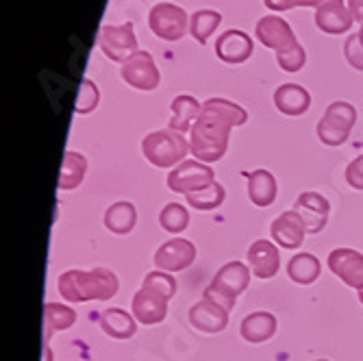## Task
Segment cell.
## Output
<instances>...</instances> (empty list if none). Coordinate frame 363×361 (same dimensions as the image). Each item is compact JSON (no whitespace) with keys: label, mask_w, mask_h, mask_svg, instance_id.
<instances>
[{"label":"cell","mask_w":363,"mask_h":361,"mask_svg":"<svg viewBox=\"0 0 363 361\" xmlns=\"http://www.w3.org/2000/svg\"><path fill=\"white\" fill-rule=\"evenodd\" d=\"M248 113L244 107L226 101V98H209L203 103V111L189 130V146L198 161H220L228 148V138L233 126L246 124Z\"/></svg>","instance_id":"obj_1"},{"label":"cell","mask_w":363,"mask_h":361,"mask_svg":"<svg viewBox=\"0 0 363 361\" xmlns=\"http://www.w3.org/2000/svg\"><path fill=\"white\" fill-rule=\"evenodd\" d=\"M57 285H59V294L68 303L109 301L120 289L118 274L109 268L68 270L59 277Z\"/></svg>","instance_id":"obj_2"},{"label":"cell","mask_w":363,"mask_h":361,"mask_svg":"<svg viewBox=\"0 0 363 361\" xmlns=\"http://www.w3.org/2000/svg\"><path fill=\"white\" fill-rule=\"evenodd\" d=\"M142 152L155 168L168 170L185 161V155L191 152V146L183 133H177L172 128H161L144 138Z\"/></svg>","instance_id":"obj_3"},{"label":"cell","mask_w":363,"mask_h":361,"mask_svg":"<svg viewBox=\"0 0 363 361\" xmlns=\"http://www.w3.org/2000/svg\"><path fill=\"white\" fill-rule=\"evenodd\" d=\"M248 283H250V268L242 264V261H228V264H224L216 272L211 285L203 294V299L213 301L222 305L226 311H230L235 307L240 294L246 291Z\"/></svg>","instance_id":"obj_4"},{"label":"cell","mask_w":363,"mask_h":361,"mask_svg":"<svg viewBox=\"0 0 363 361\" xmlns=\"http://www.w3.org/2000/svg\"><path fill=\"white\" fill-rule=\"evenodd\" d=\"M357 122V109L346 101H335L326 107L318 122V140L326 146H342L348 142L352 126Z\"/></svg>","instance_id":"obj_5"},{"label":"cell","mask_w":363,"mask_h":361,"mask_svg":"<svg viewBox=\"0 0 363 361\" xmlns=\"http://www.w3.org/2000/svg\"><path fill=\"white\" fill-rule=\"evenodd\" d=\"M148 26L163 42H179L187 28V11L172 3H157L148 13Z\"/></svg>","instance_id":"obj_6"},{"label":"cell","mask_w":363,"mask_h":361,"mask_svg":"<svg viewBox=\"0 0 363 361\" xmlns=\"http://www.w3.org/2000/svg\"><path fill=\"white\" fill-rule=\"evenodd\" d=\"M98 46L116 63H124L130 55L140 50L133 24H105L98 33Z\"/></svg>","instance_id":"obj_7"},{"label":"cell","mask_w":363,"mask_h":361,"mask_svg":"<svg viewBox=\"0 0 363 361\" xmlns=\"http://www.w3.org/2000/svg\"><path fill=\"white\" fill-rule=\"evenodd\" d=\"M120 74H122L124 83H128L135 89H142V91H152L161 83L159 68L148 50H138L135 55H130L122 63Z\"/></svg>","instance_id":"obj_8"},{"label":"cell","mask_w":363,"mask_h":361,"mask_svg":"<svg viewBox=\"0 0 363 361\" xmlns=\"http://www.w3.org/2000/svg\"><path fill=\"white\" fill-rule=\"evenodd\" d=\"M216 183V172L203 161H183L168 174V187L177 194H191Z\"/></svg>","instance_id":"obj_9"},{"label":"cell","mask_w":363,"mask_h":361,"mask_svg":"<svg viewBox=\"0 0 363 361\" xmlns=\"http://www.w3.org/2000/svg\"><path fill=\"white\" fill-rule=\"evenodd\" d=\"M328 268L348 287L357 291L363 289V252L354 248H335L328 255Z\"/></svg>","instance_id":"obj_10"},{"label":"cell","mask_w":363,"mask_h":361,"mask_svg":"<svg viewBox=\"0 0 363 361\" xmlns=\"http://www.w3.org/2000/svg\"><path fill=\"white\" fill-rule=\"evenodd\" d=\"M196 259V246L189 240L177 238L161 244L155 252V266L163 272H181Z\"/></svg>","instance_id":"obj_11"},{"label":"cell","mask_w":363,"mask_h":361,"mask_svg":"<svg viewBox=\"0 0 363 361\" xmlns=\"http://www.w3.org/2000/svg\"><path fill=\"white\" fill-rule=\"evenodd\" d=\"M255 35H257V40L263 46H268V48H272L277 52L287 50V48L298 44L294 28L283 18H279V16H266V18H261L257 22V26H255Z\"/></svg>","instance_id":"obj_12"},{"label":"cell","mask_w":363,"mask_h":361,"mask_svg":"<svg viewBox=\"0 0 363 361\" xmlns=\"http://www.w3.org/2000/svg\"><path fill=\"white\" fill-rule=\"evenodd\" d=\"M252 50H255L252 38L240 28L224 30L222 35H218V42H216V57L228 65L246 63L252 57Z\"/></svg>","instance_id":"obj_13"},{"label":"cell","mask_w":363,"mask_h":361,"mask_svg":"<svg viewBox=\"0 0 363 361\" xmlns=\"http://www.w3.org/2000/svg\"><path fill=\"white\" fill-rule=\"evenodd\" d=\"M294 209L301 213V218L307 226V233H320L328 222L331 203L318 191H303L298 199H296Z\"/></svg>","instance_id":"obj_14"},{"label":"cell","mask_w":363,"mask_h":361,"mask_svg":"<svg viewBox=\"0 0 363 361\" xmlns=\"http://www.w3.org/2000/svg\"><path fill=\"white\" fill-rule=\"evenodd\" d=\"M352 22L354 18L344 0H324L315 9V24L328 35H342V33L350 30Z\"/></svg>","instance_id":"obj_15"},{"label":"cell","mask_w":363,"mask_h":361,"mask_svg":"<svg viewBox=\"0 0 363 361\" xmlns=\"http://www.w3.org/2000/svg\"><path fill=\"white\" fill-rule=\"evenodd\" d=\"M305 233H307V226H305L301 213L296 211V209L283 211L270 224V235H272V240L279 246L289 248V250L291 248H298L305 242Z\"/></svg>","instance_id":"obj_16"},{"label":"cell","mask_w":363,"mask_h":361,"mask_svg":"<svg viewBox=\"0 0 363 361\" xmlns=\"http://www.w3.org/2000/svg\"><path fill=\"white\" fill-rule=\"evenodd\" d=\"M130 311H133L140 324H146V326L159 324L168 316V299L152 289L142 287L140 291H135L133 303H130Z\"/></svg>","instance_id":"obj_17"},{"label":"cell","mask_w":363,"mask_h":361,"mask_svg":"<svg viewBox=\"0 0 363 361\" xmlns=\"http://www.w3.org/2000/svg\"><path fill=\"white\" fill-rule=\"evenodd\" d=\"M248 266L257 279H272L281 268V252L270 240H257L248 248Z\"/></svg>","instance_id":"obj_18"},{"label":"cell","mask_w":363,"mask_h":361,"mask_svg":"<svg viewBox=\"0 0 363 361\" xmlns=\"http://www.w3.org/2000/svg\"><path fill=\"white\" fill-rule=\"evenodd\" d=\"M189 324L203 333H222L228 326V311L213 301H198L189 309Z\"/></svg>","instance_id":"obj_19"},{"label":"cell","mask_w":363,"mask_h":361,"mask_svg":"<svg viewBox=\"0 0 363 361\" xmlns=\"http://www.w3.org/2000/svg\"><path fill=\"white\" fill-rule=\"evenodd\" d=\"M274 105H277V109L283 116L298 118V116L309 111V107H311V94L303 85L285 83V85L277 87V91H274Z\"/></svg>","instance_id":"obj_20"},{"label":"cell","mask_w":363,"mask_h":361,"mask_svg":"<svg viewBox=\"0 0 363 361\" xmlns=\"http://www.w3.org/2000/svg\"><path fill=\"white\" fill-rule=\"evenodd\" d=\"M240 333L248 344H263L274 338L277 333V318L270 311H255L242 320Z\"/></svg>","instance_id":"obj_21"},{"label":"cell","mask_w":363,"mask_h":361,"mask_svg":"<svg viewBox=\"0 0 363 361\" xmlns=\"http://www.w3.org/2000/svg\"><path fill=\"white\" fill-rule=\"evenodd\" d=\"M101 329L113 340H130L138 333V320L120 307L105 309L101 316Z\"/></svg>","instance_id":"obj_22"},{"label":"cell","mask_w":363,"mask_h":361,"mask_svg":"<svg viewBox=\"0 0 363 361\" xmlns=\"http://www.w3.org/2000/svg\"><path fill=\"white\" fill-rule=\"evenodd\" d=\"M277 179L270 170H252L248 174V199L257 207H270L277 201Z\"/></svg>","instance_id":"obj_23"},{"label":"cell","mask_w":363,"mask_h":361,"mask_svg":"<svg viewBox=\"0 0 363 361\" xmlns=\"http://www.w3.org/2000/svg\"><path fill=\"white\" fill-rule=\"evenodd\" d=\"M201 111H203V105L198 103L194 96L179 94L172 101V118H170L168 128H172V130H177V133L185 135L187 130H191V126L198 120V116H201Z\"/></svg>","instance_id":"obj_24"},{"label":"cell","mask_w":363,"mask_h":361,"mask_svg":"<svg viewBox=\"0 0 363 361\" xmlns=\"http://www.w3.org/2000/svg\"><path fill=\"white\" fill-rule=\"evenodd\" d=\"M320 272H322V264L311 252L294 255L287 264V277L298 285H311L313 281H318Z\"/></svg>","instance_id":"obj_25"},{"label":"cell","mask_w":363,"mask_h":361,"mask_svg":"<svg viewBox=\"0 0 363 361\" xmlns=\"http://www.w3.org/2000/svg\"><path fill=\"white\" fill-rule=\"evenodd\" d=\"M138 224V209L133 203L120 201L105 211V226L116 235H126Z\"/></svg>","instance_id":"obj_26"},{"label":"cell","mask_w":363,"mask_h":361,"mask_svg":"<svg viewBox=\"0 0 363 361\" xmlns=\"http://www.w3.org/2000/svg\"><path fill=\"white\" fill-rule=\"evenodd\" d=\"M74 322H77L74 309L61 303H46L44 305V344L50 342L52 333L70 329V326H74Z\"/></svg>","instance_id":"obj_27"},{"label":"cell","mask_w":363,"mask_h":361,"mask_svg":"<svg viewBox=\"0 0 363 361\" xmlns=\"http://www.w3.org/2000/svg\"><path fill=\"white\" fill-rule=\"evenodd\" d=\"M87 172V159L77 152V150H68L63 157V166H61V174H59V187L61 189H74L83 183Z\"/></svg>","instance_id":"obj_28"},{"label":"cell","mask_w":363,"mask_h":361,"mask_svg":"<svg viewBox=\"0 0 363 361\" xmlns=\"http://www.w3.org/2000/svg\"><path fill=\"white\" fill-rule=\"evenodd\" d=\"M222 22V13L220 11H213V9H201L191 13V20H189V33L191 38L205 46L209 42V38L216 33V28L220 26Z\"/></svg>","instance_id":"obj_29"},{"label":"cell","mask_w":363,"mask_h":361,"mask_svg":"<svg viewBox=\"0 0 363 361\" xmlns=\"http://www.w3.org/2000/svg\"><path fill=\"white\" fill-rule=\"evenodd\" d=\"M226 199V191L224 187L216 181L211 185H207L205 189H198V191H191V194H185V201L187 205H191L194 209L198 211H211V209H218Z\"/></svg>","instance_id":"obj_30"},{"label":"cell","mask_w":363,"mask_h":361,"mask_svg":"<svg viewBox=\"0 0 363 361\" xmlns=\"http://www.w3.org/2000/svg\"><path fill=\"white\" fill-rule=\"evenodd\" d=\"M159 224L166 228L168 233H183L189 226V211L179 203H168L159 213Z\"/></svg>","instance_id":"obj_31"},{"label":"cell","mask_w":363,"mask_h":361,"mask_svg":"<svg viewBox=\"0 0 363 361\" xmlns=\"http://www.w3.org/2000/svg\"><path fill=\"white\" fill-rule=\"evenodd\" d=\"M142 287H146V289H152V291H157V294H161V296H166L168 301L174 296L177 294V279L172 277V274H166L163 270H152V272H148L146 277H144V283H142Z\"/></svg>","instance_id":"obj_32"},{"label":"cell","mask_w":363,"mask_h":361,"mask_svg":"<svg viewBox=\"0 0 363 361\" xmlns=\"http://www.w3.org/2000/svg\"><path fill=\"white\" fill-rule=\"evenodd\" d=\"M98 105H101V89L96 87L94 81L85 79L81 85V91H79V101L74 105V111L77 113H91Z\"/></svg>","instance_id":"obj_33"},{"label":"cell","mask_w":363,"mask_h":361,"mask_svg":"<svg viewBox=\"0 0 363 361\" xmlns=\"http://www.w3.org/2000/svg\"><path fill=\"white\" fill-rule=\"evenodd\" d=\"M277 61L281 65V70L285 72H298L303 70V65L307 63V52L301 44H296L287 50H281L277 52Z\"/></svg>","instance_id":"obj_34"},{"label":"cell","mask_w":363,"mask_h":361,"mask_svg":"<svg viewBox=\"0 0 363 361\" xmlns=\"http://www.w3.org/2000/svg\"><path fill=\"white\" fill-rule=\"evenodd\" d=\"M344 55L346 61L350 63V68L363 72V46L359 42V35H350L344 44Z\"/></svg>","instance_id":"obj_35"},{"label":"cell","mask_w":363,"mask_h":361,"mask_svg":"<svg viewBox=\"0 0 363 361\" xmlns=\"http://www.w3.org/2000/svg\"><path fill=\"white\" fill-rule=\"evenodd\" d=\"M346 181L352 189H363V155L352 159L346 168Z\"/></svg>","instance_id":"obj_36"},{"label":"cell","mask_w":363,"mask_h":361,"mask_svg":"<svg viewBox=\"0 0 363 361\" xmlns=\"http://www.w3.org/2000/svg\"><path fill=\"white\" fill-rule=\"evenodd\" d=\"M263 5H266L270 11H287V9H294L296 7V0H263Z\"/></svg>","instance_id":"obj_37"},{"label":"cell","mask_w":363,"mask_h":361,"mask_svg":"<svg viewBox=\"0 0 363 361\" xmlns=\"http://www.w3.org/2000/svg\"><path fill=\"white\" fill-rule=\"evenodd\" d=\"M348 9L357 22L363 24V0H348Z\"/></svg>","instance_id":"obj_38"},{"label":"cell","mask_w":363,"mask_h":361,"mask_svg":"<svg viewBox=\"0 0 363 361\" xmlns=\"http://www.w3.org/2000/svg\"><path fill=\"white\" fill-rule=\"evenodd\" d=\"M324 0H296V7H320Z\"/></svg>","instance_id":"obj_39"},{"label":"cell","mask_w":363,"mask_h":361,"mask_svg":"<svg viewBox=\"0 0 363 361\" xmlns=\"http://www.w3.org/2000/svg\"><path fill=\"white\" fill-rule=\"evenodd\" d=\"M42 361H52V350L48 344H44V348H42Z\"/></svg>","instance_id":"obj_40"},{"label":"cell","mask_w":363,"mask_h":361,"mask_svg":"<svg viewBox=\"0 0 363 361\" xmlns=\"http://www.w3.org/2000/svg\"><path fill=\"white\" fill-rule=\"evenodd\" d=\"M357 35H359V42H361V46H363V24H361V30L357 33Z\"/></svg>","instance_id":"obj_41"},{"label":"cell","mask_w":363,"mask_h":361,"mask_svg":"<svg viewBox=\"0 0 363 361\" xmlns=\"http://www.w3.org/2000/svg\"><path fill=\"white\" fill-rule=\"evenodd\" d=\"M359 303H361V305H363V289H361V291H359Z\"/></svg>","instance_id":"obj_42"},{"label":"cell","mask_w":363,"mask_h":361,"mask_svg":"<svg viewBox=\"0 0 363 361\" xmlns=\"http://www.w3.org/2000/svg\"><path fill=\"white\" fill-rule=\"evenodd\" d=\"M315 361H328V359H315Z\"/></svg>","instance_id":"obj_43"}]
</instances>
